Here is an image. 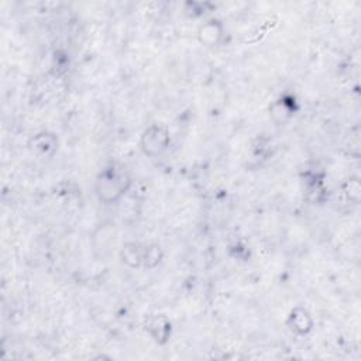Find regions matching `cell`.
Instances as JSON below:
<instances>
[{
    "mask_svg": "<svg viewBox=\"0 0 361 361\" xmlns=\"http://www.w3.org/2000/svg\"><path fill=\"white\" fill-rule=\"evenodd\" d=\"M133 186L130 171L120 162L106 164L94 178V195L102 204L118 203Z\"/></svg>",
    "mask_w": 361,
    "mask_h": 361,
    "instance_id": "1",
    "label": "cell"
},
{
    "mask_svg": "<svg viewBox=\"0 0 361 361\" xmlns=\"http://www.w3.org/2000/svg\"><path fill=\"white\" fill-rule=\"evenodd\" d=\"M171 144L169 128L164 123H152L140 135V149L145 157H161Z\"/></svg>",
    "mask_w": 361,
    "mask_h": 361,
    "instance_id": "2",
    "label": "cell"
},
{
    "mask_svg": "<svg viewBox=\"0 0 361 361\" xmlns=\"http://www.w3.org/2000/svg\"><path fill=\"white\" fill-rule=\"evenodd\" d=\"M144 329L151 340L158 345H165L172 337V322L165 314H149L144 322Z\"/></svg>",
    "mask_w": 361,
    "mask_h": 361,
    "instance_id": "3",
    "label": "cell"
},
{
    "mask_svg": "<svg viewBox=\"0 0 361 361\" xmlns=\"http://www.w3.org/2000/svg\"><path fill=\"white\" fill-rule=\"evenodd\" d=\"M28 149L32 155L38 158H52L55 152L58 151V137L55 133L51 131H39L35 133L30 140H28Z\"/></svg>",
    "mask_w": 361,
    "mask_h": 361,
    "instance_id": "4",
    "label": "cell"
},
{
    "mask_svg": "<svg viewBox=\"0 0 361 361\" xmlns=\"http://www.w3.org/2000/svg\"><path fill=\"white\" fill-rule=\"evenodd\" d=\"M285 324L290 333L303 337V336H307L313 330L314 322H313L310 312L306 307L298 305V306L292 307L290 312L288 313Z\"/></svg>",
    "mask_w": 361,
    "mask_h": 361,
    "instance_id": "5",
    "label": "cell"
},
{
    "mask_svg": "<svg viewBox=\"0 0 361 361\" xmlns=\"http://www.w3.org/2000/svg\"><path fill=\"white\" fill-rule=\"evenodd\" d=\"M224 34H226V30L223 23L219 18H209L199 25L196 37L203 47L214 48L221 44Z\"/></svg>",
    "mask_w": 361,
    "mask_h": 361,
    "instance_id": "6",
    "label": "cell"
},
{
    "mask_svg": "<svg viewBox=\"0 0 361 361\" xmlns=\"http://www.w3.org/2000/svg\"><path fill=\"white\" fill-rule=\"evenodd\" d=\"M147 254V243L127 241L120 248V261L128 268H144Z\"/></svg>",
    "mask_w": 361,
    "mask_h": 361,
    "instance_id": "7",
    "label": "cell"
},
{
    "mask_svg": "<svg viewBox=\"0 0 361 361\" xmlns=\"http://www.w3.org/2000/svg\"><path fill=\"white\" fill-rule=\"evenodd\" d=\"M164 259V251L159 244L155 243H147V254H145V269H154L157 268Z\"/></svg>",
    "mask_w": 361,
    "mask_h": 361,
    "instance_id": "8",
    "label": "cell"
},
{
    "mask_svg": "<svg viewBox=\"0 0 361 361\" xmlns=\"http://www.w3.org/2000/svg\"><path fill=\"white\" fill-rule=\"evenodd\" d=\"M286 102H288V100H286L285 97H281L279 100H276V102L271 106L272 118H275L276 116H279V118L276 120V123H279V121L283 123V121L288 120V118L293 114V111H295V109H293V107H289Z\"/></svg>",
    "mask_w": 361,
    "mask_h": 361,
    "instance_id": "9",
    "label": "cell"
},
{
    "mask_svg": "<svg viewBox=\"0 0 361 361\" xmlns=\"http://www.w3.org/2000/svg\"><path fill=\"white\" fill-rule=\"evenodd\" d=\"M343 189H344V195L347 196V199H348L350 202H354V203L358 202V199H360V190H361L358 178L353 176V178L347 179V180L344 182V185H343Z\"/></svg>",
    "mask_w": 361,
    "mask_h": 361,
    "instance_id": "10",
    "label": "cell"
}]
</instances>
